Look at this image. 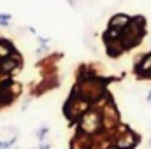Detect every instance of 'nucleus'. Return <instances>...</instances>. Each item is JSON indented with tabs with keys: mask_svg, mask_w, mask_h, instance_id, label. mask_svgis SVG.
Here are the masks:
<instances>
[{
	"mask_svg": "<svg viewBox=\"0 0 151 149\" xmlns=\"http://www.w3.org/2000/svg\"><path fill=\"white\" fill-rule=\"evenodd\" d=\"M148 34V21L144 16H128L118 12L107 23V28L102 34V42L106 54L113 60H118L125 53L139 47Z\"/></svg>",
	"mask_w": 151,
	"mask_h": 149,
	"instance_id": "1",
	"label": "nucleus"
},
{
	"mask_svg": "<svg viewBox=\"0 0 151 149\" xmlns=\"http://www.w3.org/2000/svg\"><path fill=\"white\" fill-rule=\"evenodd\" d=\"M141 135L132 130L128 125L121 123L114 133L113 139V149H135L139 144H141Z\"/></svg>",
	"mask_w": 151,
	"mask_h": 149,
	"instance_id": "2",
	"label": "nucleus"
},
{
	"mask_svg": "<svg viewBox=\"0 0 151 149\" xmlns=\"http://www.w3.org/2000/svg\"><path fill=\"white\" fill-rule=\"evenodd\" d=\"M19 95H21V84L19 82H16L12 77L0 79V109L12 105Z\"/></svg>",
	"mask_w": 151,
	"mask_h": 149,
	"instance_id": "3",
	"label": "nucleus"
},
{
	"mask_svg": "<svg viewBox=\"0 0 151 149\" xmlns=\"http://www.w3.org/2000/svg\"><path fill=\"white\" fill-rule=\"evenodd\" d=\"M132 74L139 81H151V51L141 53L135 56Z\"/></svg>",
	"mask_w": 151,
	"mask_h": 149,
	"instance_id": "4",
	"label": "nucleus"
},
{
	"mask_svg": "<svg viewBox=\"0 0 151 149\" xmlns=\"http://www.w3.org/2000/svg\"><path fill=\"white\" fill-rule=\"evenodd\" d=\"M14 51H18V49H16V46H14L9 39L0 37V79H4V77H2V62H4L9 54H12Z\"/></svg>",
	"mask_w": 151,
	"mask_h": 149,
	"instance_id": "5",
	"label": "nucleus"
},
{
	"mask_svg": "<svg viewBox=\"0 0 151 149\" xmlns=\"http://www.w3.org/2000/svg\"><path fill=\"white\" fill-rule=\"evenodd\" d=\"M11 19H12V16H11V14H7V12H2V14H0V27H9Z\"/></svg>",
	"mask_w": 151,
	"mask_h": 149,
	"instance_id": "6",
	"label": "nucleus"
},
{
	"mask_svg": "<svg viewBox=\"0 0 151 149\" xmlns=\"http://www.w3.org/2000/svg\"><path fill=\"white\" fill-rule=\"evenodd\" d=\"M14 142H16V137H12V139H9V140H0V149H9L14 146Z\"/></svg>",
	"mask_w": 151,
	"mask_h": 149,
	"instance_id": "7",
	"label": "nucleus"
},
{
	"mask_svg": "<svg viewBox=\"0 0 151 149\" xmlns=\"http://www.w3.org/2000/svg\"><path fill=\"white\" fill-rule=\"evenodd\" d=\"M47 132H49V128H47V126H42V128H39V130H37V139L40 140V142H42V140L46 139Z\"/></svg>",
	"mask_w": 151,
	"mask_h": 149,
	"instance_id": "8",
	"label": "nucleus"
},
{
	"mask_svg": "<svg viewBox=\"0 0 151 149\" xmlns=\"http://www.w3.org/2000/svg\"><path fill=\"white\" fill-rule=\"evenodd\" d=\"M39 149H49V144H40Z\"/></svg>",
	"mask_w": 151,
	"mask_h": 149,
	"instance_id": "9",
	"label": "nucleus"
},
{
	"mask_svg": "<svg viewBox=\"0 0 151 149\" xmlns=\"http://www.w3.org/2000/svg\"><path fill=\"white\" fill-rule=\"evenodd\" d=\"M148 102H151V91L148 93Z\"/></svg>",
	"mask_w": 151,
	"mask_h": 149,
	"instance_id": "10",
	"label": "nucleus"
},
{
	"mask_svg": "<svg viewBox=\"0 0 151 149\" xmlns=\"http://www.w3.org/2000/svg\"><path fill=\"white\" fill-rule=\"evenodd\" d=\"M150 146H151V139H150Z\"/></svg>",
	"mask_w": 151,
	"mask_h": 149,
	"instance_id": "11",
	"label": "nucleus"
}]
</instances>
